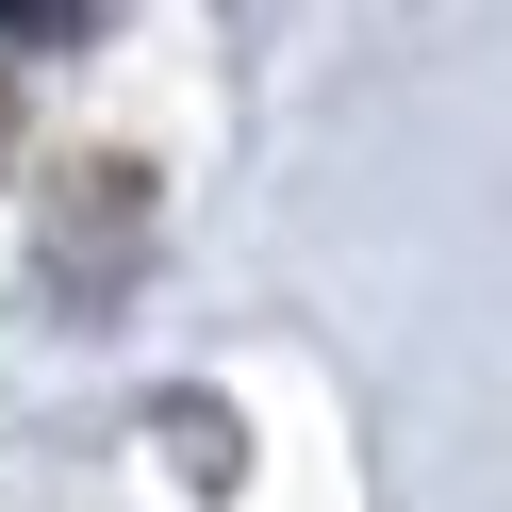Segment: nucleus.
Returning a JSON list of instances; mask_svg holds the SVG:
<instances>
[{
    "label": "nucleus",
    "instance_id": "1",
    "mask_svg": "<svg viewBox=\"0 0 512 512\" xmlns=\"http://www.w3.org/2000/svg\"><path fill=\"white\" fill-rule=\"evenodd\" d=\"M83 17H100V0H0V34H17V50H67Z\"/></svg>",
    "mask_w": 512,
    "mask_h": 512
},
{
    "label": "nucleus",
    "instance_id": "2",
    "mask_svg": "<svg viewBox=\"0 0 512 512\" xmlns=\"http://www.w3.org/2000/svg\"><path fill=\"white\" fill-rule=\"evenodd\" d=\"M0 149H17V100H0Z\"/></svg>",
    "mask_w": 512,
    "mask_h": 512
}]
</instances>
